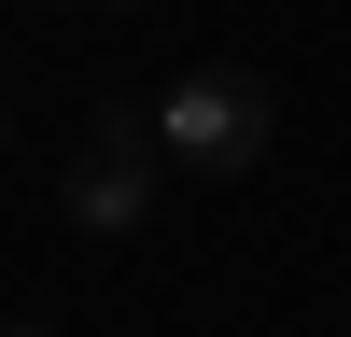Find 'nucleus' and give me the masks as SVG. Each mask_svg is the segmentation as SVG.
Returning a JSON list of instances; mask_svg holds the SVG:
<instances>
[{"mask_svg": "<svg viewBox=\"0 0 351 337\" xmlns=\"http://www.w3.org/2000/svg\"><path fill=\"white\" fill-rule=\"evenodd\" d=\"M155 168H169L155 112H99L84 155H71V225H84V239H127V225L155 211Z\"/></svg>", "mask_w": 351, "mask_h": 337, "instance_id": "obj_2", "label": "nucleus"}, {"mask_svg": "<svg viewBox=\"0 0 351 337\" xmlns=\"http://www.w3.org/2000/svg\"><path fill=\"white\" fill-rule=\"evenodd\" d=\"M0 337H43V323H0Z\"/></svg>", "mask_w": 351, "mask_h": 337, "instance_id": "obj_4", "label": "nucleus"}, {"mask_svg": "<svg viewBox=\"0 0 351 337\" xmlns=\"http://www.w3.org/2000/svg\"><path fill=\"white\" fill-rule=\"evenodd\" d=\"M0 155H14V112H0Z\"/></svg>", "mask_w": 351, "mask_h": 337, "instance_id": "obj_3", "label": "nucleus"}, {"mask_svg": "<svg viewBox=\"0 0 351 337\" xmlns=\"http://www.w3.org/2000/svg\"><path fill=\"white\" fill-rule=\"evenodd\" d=\"M155 140H169V168H211V183H239L253 155H267V84L239 71V56H211V71H183L155 99Z\"/></svg>", "mask_w": 351, "mask_h": 337, "instance_id": "obj_1", "label": "nucleus"}]
</instances>
